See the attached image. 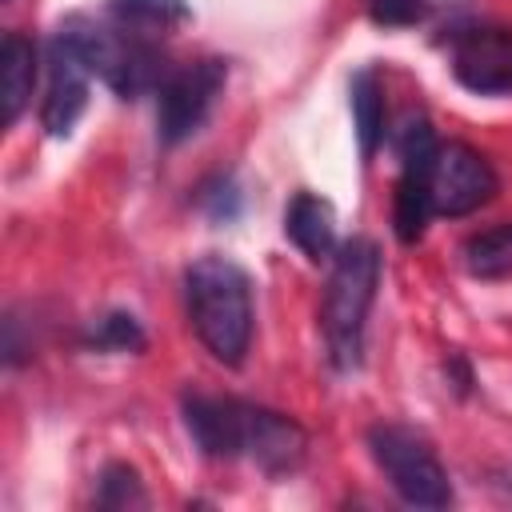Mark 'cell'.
<instances>
[{
    "label": "cell",
    "instance_id": "1",
    "mask_svg": "<svg viewBox=\"0 0 512 512\" xmlns=\"http://www.w3.org/2000/svg\"><path fill=\"white\" fill-rule=\"evenodd\" d=\"M188 320L200 344L224 364L240 368L252 348V284L228 256H200L184 272Z\"/></svg>",
    "mask_w": 512,
    "mask_h": 512
},
{
    "label": "cell",
    "instance_id": "2",
    "mask_svg": "<svg viewBox=\"0 0 512 512\" xmlns=\"http://www.w3.org/2000/svg\"><path fill=\"white\" fill-rule=\"evenodd\" d=\"M376 288H380V248L368 236H352L348 244L336 248L332 276L324 288V308H320L328 360L340 372H352L360 364L364 324H368Z\"/></svg>",
    "mask_w": 512,
    "mask_h": 512
},
{
    "label": "cell",
    "instance_id": "3",
    "mask_svg": "<svg viewBox=\"0 0 512 512\" xmlns=\"http://www.w3.org/2000/svg\"><path fill=\"white\" fill-rule=\"evenodd\" d=\"M60 36L84 56L92 76H100L120 96H140L168 80L160 48L124 24L112 28V24H96L88 16H72L60 24Z\"/></svg>",
    "mask_w": 512,
    "mask_h": 512
},
{
    "label": "cell",
    "instance_id": "4",
    "mask_svg": "<svg viewBox=\"0 0 512 512\" xmlns=\"http://www.w3.org/2000/svg\"><path fill=\"white\" fill-rule=\"evenodd\" d=\"M368 448L376 468L388 476L392 492L412 508H448L452 480L440 464L436 448L408 424H376L368 432Z\"/></svg>",
    "mask_w": 512,
    "mask_h": 512
},
{
    "label": "cell",
    "instance_id": "5",
    "mask_svg": "<svg viewBox=\"0 0 512 512\" xmlns=\"http://www.w3.org/2000/svg\"><path fill=\"white\" fill-rule=\"evenodd\" d=\"M424 188L432 200V216H468L496 196L500 176L484 152H476L472 144L448 140L436 148L424 172Z\"/></svg>",
    "mask_w": 512,
    "mask_h": 512
},
{
    "label": "cell",
    "instance_id": "6",
    "mask_svg": "<svg viewBox=\"0 0 512 512\" xmlns=\"http://www.w3.org/2000/svg\"><path fill=\"white\" fill-rule=\"evenodd\" d=\"M224 80H228V64L216 56H204V60H192V64L168 72V80L160 84V108H156L160 140L180 144L192 132H200L216 96L224 92Z\"/></svg>",
    "mask_w": 512,
    "mask_h": 512
},
{
    "label": "cell",
    "instance_id": "7",
    "mask_svg": "<svg viewBox=\"0 0 512 512\" xmlns=\"http://www.w3.org/2000/svg\"><path fill=\"white\" fill-rule=\"evenodd\" d=\"M236 460H252L268 476H292L308 460V432L284 412L240 400Z\"/></svg>",
    "mask_w": 512,
    "mask_h": 512
},
{
    "label": "cell",
    "instance_id": "8",
    "mask_svg": "<svg viewBox=\"0 0 512 512\" xmlns=\"http://www.w3.org/2000/svg\"><path fill=\"white\" fill-rule=\"evenodd\" d=\"M452 76L480 96L512 92V28H468L452 48Z\"/></svg>",
    "mask_w": 512,
    "mask_h": 512
},
{
    "label": "cell",
    "instance_id": "9",
    "mask_svg": "<svg viewBox=\"0 0 512 512\" xmlns=\"http://www.w3.org/2000/svg\"><path fill=\"white\" fill-rule=\"evenodd\" d=\"M88 80H92V68L56 32L52 44H48V92H44V104H40V124H44L48 136H68L72 132V124L88 108Z\"/></svg>",
    "mask_w": 512,
    "mask_h": 512
},
{
    "label": "cell",
    "instance_id": "10",
    "mask_svg": "<svg viewBox=\"0 0 512 512\" xmlns=\"http://www.w3.org/2000/svg\"><path fill=\"white\" fill-rule=\"evenodd\" d=\"M236 408L240 400L232 396H188L184 400V424L204 456L236 460Z\"/></svg>",
    "mask_w": 512,
    "mask_h": 512
},
{
    "label": "cell",
    "instance_id": "11",
    "mask_svg": "<svg viewBox=\"0 0 512 512\" xmlns=\"http://www.w3.org/2000/svg\"><path fill=\"white\" fill-rule=\"evenodd\" d=\"M284 232L308 260H324V256L336 252V212L316 192H296L292 196V204L284 212Z\"/></svg>",
    "mask_w": 512,
    "mask_h": 512
},
{
    "label": "cell",
    "instance_id": "12",
    "mask_svg": "<svg viewBox=\"0 0 512 512\" xmlns=\"http://www.w3.org/2000/svg\"><path fill=\"white\" fill-rule=\"evenodd\" d=\"M36 84V44L20 32H8L0 44V124L12 128L28 108Z\"/></svg>",
    "mask_w": 512,
    "mask_h": 512
},
{
    "label": "cell",
    "instance_id": "13",
    "mask_svg": "<svg viewBox=\"0 0 512 512\" xmlns=\"http://www.w3.org/2000/svg\"><path fill=\"white\" fill-rule=\"evenodd\" d=\"M352 96V120H356V140H360V156L372 160L380 140H384V92L372 68H360L348 84Z\"/></svg>",
    "mask_w": 512,
    "mask_h": 512
},
{
    "label": "cell",
    "instance_id": "14",
    "mask_svg": "<svg viewBox=\"0 0 512 512\" xmlns=\"http://www.w3.org/2000/svg\"><path fill=\"white\" fill-rule=\"evenodd\" d=\"M464 264L480 280H504L512 276V224H496L476 232L464 244Z\"/></svg>",
    "mask_w": 512,
    "mask_h": 512
},
{
    "label": "cell",
    "instance_id": "15",
    "mask_svg": "<svg viewBox=\"0 0 512 512\" xmlns=\"http://www.w3.org/2000/svg\"><path fill=\"white\" fill-rule=\"evenodd\" d=\"M428 216H432V200H428V188H424V176H412V172H400L396 180V196H392V228L404 244H416L428 228Z\"/></svg>",
    "mask_w": 512,
    "mask_h": 512
},
{
    "label": "cell",
    "instance_id": "16",
    "mask_svg": "<svg viewBox=\"0 0 512 512\" xmlns=\"http://www.w3.org/2000/svg\"><path fill=\"white\" fill-rule=\"evenodd\" d=\"M116 24L132 28V32H164L172 24L188 20V4L184 0H112L108 4Z\"/></svg>",
    "mask_w": 512,
    "mask_h": 512
},
{
    "label": "cell",
    "instance_id": "17",
    "mask_svg": "<svg viewBox=\"0 0 512 512\" xmlns=\"http://www.w3.org/2000/svg\"><path fill=\"white\" fill-rule=\"evenodd\" d=\"M88 344L100 348V352H144L148 336H144V328H140L136 316H128V312H108V316H100V320L92 324Z\"/></svg>",
    "mask_w": 512,
    "mask_h": 512
},
{
    "label": "cell",
    "instance_id": "18",
    "mask_svg": "<svg viewBox=\"0 0 512 512\" xmlns=\"http://www.w3.org/2000/svg\"><path fill=\"white\" fill-rule=\"evenodd\" d=\"M436 148H440V140H436L432 124H428L424 116L408 120V124L400 128V136H396V152H400V172L424 176V172H428V164H432V156H436Z\"/></svg>",
    "mask_w": 512,
    "mask_h": 512
},
{
    "label": "cell",
    "instance_id": "19",
    "mask_svg": "<svg viewBox=\"0 0 512 512\" xmlns=\"http://www.w3.org/2000/svg\"><path fill=\"white\" fill-rule=\"evenodd\" d=\"M104 508H132V504H144V484H140V472L128 468V464H108L100 472V496H96Z\"/></svg>",
    "mask_w": 512,
    "mask_h": 512
},
{
    "label": "cell",
    "instance_id": "20",
    "mask_svg": "<svg viewBox=\"0 0 512 512\" xmlns=\"http://www.w3.org/2000/svg\"><path fill=\"white\" fill-rule=\"evenodd\" d=\"M368 16L384 28H408L428 16L424 0H368Z\"/></svg>",
    "mask_w": 512,
    "mask_h": 512
},
{
    "label": "cell",
    "instance_id": "21",
    "mask_svg": "<svg viewBox=\"0 0 512 512\" xmlns=\"http://www.w3.org/2000/svg\"><path fill=\"white\" fill-rule=\"evenodd\" d=\"M200 204L208 208V216H212V220H232V216H236V208H240V196H236V188H232V180H228V176H216L212 184H204V188H200Z\"/></svg>",
    "mask_w": 512,
    "mask_h": 512
}]
</instances>
